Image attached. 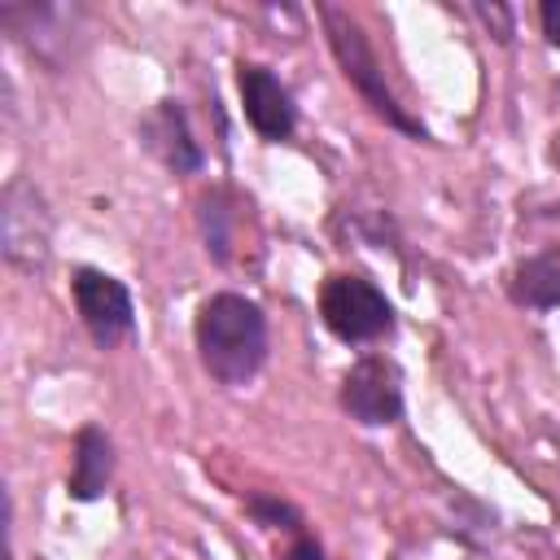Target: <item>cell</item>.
<instances>
[{
    "label": "cell",
    "instance_id": "1",
    "mask_svg": "<svg viewBox=\"0 0 560 560\" xmlns=\"http://www.w3.org/2000/svg\"><path fill=\"white\" fill-rule=\"evenodd\" d=\"M201 368L223 385H245L267 359V319L241 293H214L197 311Z\"/></svg>",
    "mask_w": 560,
    "mask_h": 560
},
{
    "label": "cell",
    "instance_id": "2",
    "mask_svg": "<svg viewBox=\"0 0 560 560\" xmlns=\"http://www.w3.org/2000/svg\"><path fill=\"white\" fill-rule=\"evenodd\" d=\"M319 315L341 341H376L394 328V306L363 276H332L319 293Z\"/></svg>",
    "mask_w": 560,
    "mask_h": 560
},
{
    "label": "cell",
    "instance_id": "3",
    "mask_svg": "<svg viewBox=\"0 0 560 560\" xmlns=\"http://www.w3.org/2000/svg\"><path fill=\"white\" fill-rule=\"evenodd\" d=\"M324 22H328V39H332V52H337L346 79L372 101V109H376L381 118H389L398 131L424 140V127H420L416 118H407L402 105L389 96V88H385V79H381V70H376V57H372V48H368V39H363V31H359L354 22H346L337 9H324Z\"/></svg>",
    "mask_w": 560,
    "mask_h": 560
},
{
    "label": "cell",
    "instance_id": "4",
    "mask_svg": "<svg viewBox=\"0 0 560 560\" xmlns=\"http://www.w3.org/2000/svg\"><path fill=\"white\" fill-rule=\"evenodd\" d=\"M0 241H4V258L13 267L35 271L48 254V214L39 192L26 179H13L4 188V210H0Z\"/></svg>",
    "mask_w": 560,
    "mask_h": 560
},
{
    "label": "cell",
    "instance_id": "5",
    "mask_svg": "<svg viewBox=\"0 0 560 560\" xmlns=\"http://www.w3.org/2000/svg\"><path fill=\"white\" fill-rule=\"evenodd\" d=\"M341 407L359 424H394L402 416V381L389 359H359L341 381Z\"/></svg>",
    "mask_w": 560,
    "mask_h": 560
},
{
    "label": "cell",
    "instance_id": "6",
    "mask_svg": "<svg viewBox=\"0 0 560 560\" xmlns=\"http://www.w3.org/2000/svg\"><path fill=\"white\" fill-rule=\"evenodd\" d=\"M74 306H79L88 332L96 337V346H114L136 324L131 293L122 289V280H114L105 271H92V267H83L74 276Z\"/></svg>",
    "mask_w": 560,
    "mask_h": 560
},
{
    "label": "cell",
    "instance_id": "7",
    "mask_svg": "<svg viewBox=\"0 0 560 560\" xmlns=\"http://www.w3.org/2000/svg\"><path fill=\"white\" fill-rule=\"evenodd\" d=\"M236 83H241L245 118L254 122V131L267 136V140H284L293 131V122H298V109H293L289 88L267 66H241Z\"/></svg>",
    "mask_w": 560,
    "mask_h": 560
},
{
    "label": "cell",
    "instance_id": "8",
    "mask_svg": "<svg viewBox=\"0 0 560 560\" xmlns=\"http://www.w3.org/2000/svg\"><path fill=\"white\" fill-rule=\"evenodd\" d=\"M109 468H114V446H109V438L96 429V424H88V429H79V438H74V472H70V494L74 499H96L101 490H105V481H109Z\"/></svg>",
    "mask_w": 560,
    "mask_h": 560
},
{
    "label": "cell",
    "instance_id": "9",
    "mask_svg": "<svg viewBox=\"0 0 560 560\" xmlns=\"http://www.w3.org/2000/svg\"><path fill=\"white\" fill-rule=\"evenodd\" d=\"M512 298L521 306H534V311H551L560 306V245L556 249H542L534 258H525L512 276Z\"/></svg>",
    "mask_w": 560,
    "mask_h": 560
},
{
    "label": "cell",
    "instance_id": "10",
    "mask_svg": "<svg viewBox=\"0 0 560 560\" xmlns=\"http://www.w3.org/2000/svg\"><path fill=\"white\" fill-rule=\"evenodd\" d=\"M158 127H162V140H166V162H171L175 171H197V166H201V153H197V144L188 140L184 114H179L171 101L158 109Z\"/></svg>",
    "mask_w": 560,
    "mask_h": 560
},
{
    "label": "cell",
    "instance_id": "11",
    "mask_svg": "<svg viewBox=\"0 0 560 560\" xmlns=\"http://www.w3.org/2000/svg\"><path fill=\"white\" fill-rule=\"evenodd\" d=\"M249 512H254L262 525H280V529H298V525H302L298 512H293L289 503H280V499H249Z\"/></svg>",
    "mask_w": 560,
    "mask_h": 560
},
{
    "label": "cell",
    "instance_id": "12",
    "mask_svg": "<svg viewBox=\"0 0 560 560\" xmlns=\"http://www.w3.org/2000/svg\"><path fill=\"white\" fill-rule=\"evenodd\" d=\"M542 31H547V39L560 48V0H547V4H542Z\"/></svg>",
    "mask_w": 560,
    "mask_h": 560
},
{
    "label": "cell",
    "instance_id": "13",
    "mask_svg": "<svg viewBox=\"0 0 560 560\" xmlns=\"http://www.w3.org/2000/svg\"><path fill=\"white\" fill-rule=\"evenodd\" d=\"M284 560H324V551L311 542V538H298L293 547H289V556Z\"/></svg>",
    "mask_w": 560,
    "mask_h": 560
}]
</instances>
